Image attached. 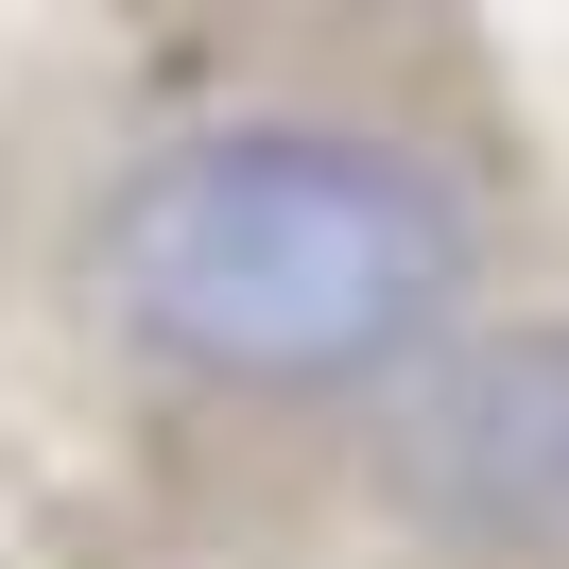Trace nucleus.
Segmentation results:
<instances>
[{
	"label": "nucleus",
	"mask_w": 569,
	"mask_h": 569,
	"mask_svg": "<svg viewBox=\"0 0 569 569\" xmlns=\"http://www.w3.org/2000/svg\"><path fill=\"white\" fill-rule=\"evenodd\" d=\"M104 277L139 311V346H173L190 380L328 397L415 346L449 362L466 208L397 139H346V121H208V139L139 156Z\"/></svg>",
	"instance_id": "f257e3e1"
},
{
	"label": "nucleus",
	"mask_w": 569,
	"mask_h": 569,
	"mask_svg": "<svg viewBox=\"0 0 569 569\" xmlns=\"http://www.w3.org/2000/svg\"><path fill=\"white\" fill-rule=\"evenodd\" d=\"M397 500L466 552L569 569V328H483L397 397Z\"/></svg>",
	"instance_id": "f03ea898"
}]
</instances>
